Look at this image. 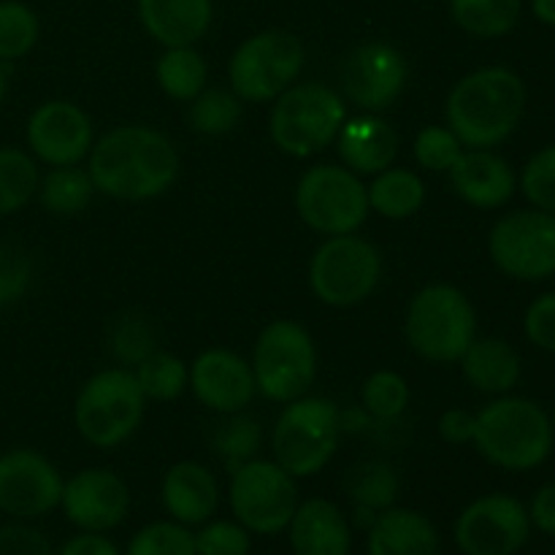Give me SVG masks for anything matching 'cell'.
<instances>
[{"label": "cell", "instance_id": "6da1fadb", "mask_svg": "<svg viewBox=\"0 0 555 555\" xmlns=\"http://www.w3.org/2000/svg\"><path fill=\"white\" fill-rule=\"evenodd\" d=\"M90 171L98 193L141 204L166 193L179 177V152L166 133L146 125H119L90 150Z\"/></svg>", "mask_w": 555, "mask_h": 555}, {"label": "cell", "instance_id": "7a4b0ae2", "mask_svg": "<svg viewBox=\"0 0 555 555\" xmlns=\"http://www.w3.org/2000/svg\"><path fill=\"white\" fill-rule=\"evenodd\" d=\"M526 101L529 92L520 74L488 65L455 81L444 103V119L466 150H493L518 130Z\"/></svg>", "mask_w": 555, "mask_h": 555}, {"label": "cell", "instance_id": "3957f363", "mask_svg": "<svg viewBox=\"0 0 555 555\" xmlns=\"http://www.w3.org/2000/svg\"><path fill=\"white\" fill-rule=\"evenodd\" d=\"M475 448L504 472H531L553 453L555 428L545 406L524 396H496L477 412Z\"/></svg>", "mask_w": 555, "mask_h": 555}, {"label": "cell", "instance_id": "277c9868", "mask_svg": "<svg viewBox=\"0 0 555 555\" xmlns=\"http://www.w3.org/2000/svg\"><path fill=\"white\" fill-rule=\"evenodd\" d=\"M404 334L423 361L459 363L477 339V312L464 291L437 282L412 296Z\"/></svg>", "mask_w": 555, "mask_h": 555}, {"label": "cell", "instance_id": "5b68a950", "mask_svg": "<svg viewBox=\"0 0 555 555\" xmlns=\"http://www.w3.org/2000/svg\"><path fill=\"white\" fill-rule=\"evenodd\" d=\"M341 439V410L323 396H301L285 404L271 434V453L296 480L318 475L334 459Z\"/></svg>", "mask_w": 555, "mask_h": 555}, {"label": "cell", "instance_id": "8992f818", "mask_svg": "<svg viewBox=\"0 0 555 555\" xmlns=\"http://www.w3.org/2000/svg\"><path fill=\"white\" fill-rule=\"evenodd\" d=\"M347 119L345 101L318 81L293 85L276 98L269 117V135L291 157H312L331 146Z\"/></svg>", "mask_w": 555, "mask_h": 555}, {"label": "cell", "instance_id": "52a82bcc", "mask_svg": "<svg viewBox=\"0 0 555 555\" xmlns=\"http://www.w3.org/2000/svg\"><path fill=\"white\" fill-rule=\"evenodd\" d=\"M255 388L269 401L291 404L312 390L318 379V347L296 320H271L253 347Z\"/></svg>", "mask_w": 555, "mask_h": 555}, {"label": "cell", "instance_id": "ba28073f", "mask_svg": "<svg viewBox=\"0 0 555 555\" xmlns=\"http://www.w3.org/2000/svg\"><path fill=\"white\" fill-rule=\"evenodd\" d=\"M146 396L125 366L103 369L81 385L74 404V423L81 439L95 448H117L144 421Z\"/></svg>", "mask_w": 555, "mask_h": 555}, {"label": "cell", "instance_id": "9c48e42d", "mask_svg": "<svg viewBox=\"0 0 555 555\" xmlns=\"http://www.w3.org/2000/svg\"><path fill=\"white\" fill-rule=\"evenodd\" d=\"M307 63L301 38L291 30H260L238 43L228 63L231 90L247 103L276 101L287 87L296 85Z\"/></svg>", "mask_w": 555, "mask_h": 555}, {"label": "cell", "instance_id": "30bf717a", "mask_svg": "<svg viewBox=\"0 0 555 555\" xmlns=\"http://www.w3.org/2000/svg\"><path fill=\"white\" fill-rule=\"evenodd\" d=\"M383 280V255L356 233L328 236L309 260V287L325 307H358Z\"/></svg>", "mask_w": 555, "mask_h": 555}, {"label": "cell", "instance_id": "8fae6325", "mask_svg": "<svg viewBox=\"0 0 555 555\" xmlns=\"http://www.w3.org/2000/svg\"><path fill=\"white\" fill-rule=\"evenodd\" d=\"M296 211L312 231L345 236L361 231L372 209L358 173L341 166H312L298 179Z\"/></svg>", "mask_w": 555, "mask_h": 555}, {"label": "cell", "instance_id": "7c38bea8", "mask_svg": "<svg viewBox=\"0 0 555 555\" xmlns=\"http://www.w3.org/2000/svg\"><path fill=\"white\" fill-rule=\"evenodd\" d=\"M231 509L249 534H280L298 509V486L276 461L253 459L231 472Z\"/></svg>", "mask_w": 555, "mask_h": 555}, {"label": "cell", "instance_id": "4fadbf2b", "mask_svg": "<svg viewBox=\"0 0 555 555\" xmlns=\"http://www.w3.org/2000/svg\"><path fill=\"white\" fill-rule=\"evenodd\" d=\"M488 253L493 266L513 280H547L555 274V215L534 206L509 211L491 228Z\"/></svg>", "mask_w": 555, "mask_h": 555}, {"label": "cell", "instance_id": "5bb4252c", "mask_svg": "<svg viewBox=\"0 0 555 555\" xmlns=\"http://www.w3.org/2000/svg\"><path fill=\"white\" fill-rule=\"evenodd\" d=\"M529 534V509L509 493L475 499L455 520V545L464 555H515L524 551Z\"/></svg>", "mask_w": 555, "mask_h": 555}, {"label": "cell", "instance_id": "9a60e30c", "mask_svg": "<svg viewBox=\"0 0 555 555\" xmlns=\"http://www.w3.org/2000/svg\"><path fill=\"white\" fill-rule=\"evenodd\" d=\"M406 81L410 63L399 49L385 41L361 43L341 60V92L366 114H379L393 106L406 90Z\"/></svg>", "mask_w": 555, "mask_h": 555}, {"label": "cell", "instance_id": "2e32d148", "mask_svg": "<svg viewBox=\"0 0 555 555\" xmlns=\"http://www.w3.org/2000/svg\"><path fill=\"white\" fill-rule=\"evenodd\" d=\"M65 480L57 466L30 448L0 455V513L16 520L43 518L60 507Z\"/></svg>", "mask_w": 555, "mask_h": 555}, {"label": "cell", "instance_id": "e0dca14e", "mask_svg": "<svg viewBox=\"0 0 555 555\" xmlns=\"http://www.w3.org/2000/svg\"><path fill=\"white\" fill-rule=\"evenodd\" d=\"M27 150L47 166H79L95 144L90 114L70 101H47L27 117Z\"/></svg>", "mask_w": 555, "mask_h": 555}, {"label": "cell", "instance_id": "ac0fdd59", "mask_svg": "<svg viewBox=\"0 0 555 555\" xmlns=\"http://www.w3.org/2000/svg\"><path fill=\"white\" fill-rule=\"evenodd\" d=\"M60 507L79 531L106 534L128 518L130 491L117 472L81 469L65 480Z\"/></svg>", "mask_w": 555, "mask_h": 555}, {"label": "cell", "instance_id": "d6986e66", "mask_svg": "<svg viewBox=\"0 0 555 555\" xmlns=\"http://www.w3.org/2000/svg\"><path fill=\"white\" fill-rule=\"evenodd\" d=\"M190 388L201 404L220 415L244 412L258 393L249 361L220 347L201 352L190 363Z\"/></svg>", "mask_w": 555, "mask_h": 555}, {"label": "cell", "instance_id": "ffe728a7", "mask_svg": "<svg viewBox=\"0 0 555 555\" xmlns=\"http://www.w3.org/2000/svg\"><path fill=\"white\" fill-rule=\"evenodd\" d=\"M448 173L455 195L475 209H499L518 188L513 166L493 150H464Z\"/></svg>", "mask_w": 555, "mask_h": 555}, {"label": "cell", "instance_id": "44dd1931", "mask_svg": "<svg viewBox=\"0 0 555 555\" xmlns=\"http://www.w3.org/2000/svg\"><path fill=\"white\" fill-rule=\"evenodd\" d=\"M141 27L163 49L195 47L215 20L211 0H135Z\"/></svg>", "mask_w": 555, "mask_h": 555}, {"label": "cell", "instance_id": "7402d4cb", "mask_svg": "<svg viewBox=\"0 0 555 555\" xmlns=\"http://www.w3.org/2000/svg\"><path fill=\"white\" fill-rule=\"evenodd\" d=\"M160 499L171 520L182 526H204L220 504V488L215 475L198 461H179L166 472Z\"/></svg>", "mask_w": 555, "mask_h": 555}, {"label": "cell", "instance_id": "603a6c76", "mask_svg": "<svg viewBox=\"0 0 555 555\" xmlns=\"http://www.w3.org/2000/svg\"><path fill=\"white\" fill-rule=\"evenodd\" d=\"M334 144L345 168L358 177H374L385 171L399 155V135L379 114L345 119Z\"/></svg>", "mask_w": 555, "mask_h": 555}, {"label": "cell", "instance_id": "cb8c5ba5", "mask_svg": "<svg viewBox=\"0 0 555 555\" xmlns=\"http://www.w3.org/2000/svg\"><path fill=\"white\" fill-rule=\"evenodd\" d=\"M296 555H350L352 531L341 509L328 499H307L287 524Z\"/></svg>", "mask_w": 555, "mask_h": 555}, {"label": "cell", "instance_id": "d4e9b609", "mask_svg": "<svg viewBox=\"0 0 555 555\" xmlns=\"http://www.w3.org/2000/svg\"><path fill=\"white\" fill-rule=\"evenodd\" d=\"M369 555H439V531L417 509L390 507L369 526Z\"/></svg>", "mask_w": 555, "mask_h": 555}, {"label": "cell", "instance_id": "484cf974", "mask_svg": "<svg viewBox=\"0 0 555 555\" xmlns=\"http://www.w3.org/2000/svg\"><path fill=\"white\" fill-rule=\"evenodd\" d=\"M459 363L466 383L486 396H507L520 383V372H524L515 347L496 336L472 341Z\"/></svg>", "mask_w": 555, "mask_h": 555}, {"label": "cell", "instance_id": "4316f807", "mask_svg": "<svg viewBox=\"0 0 555 555\" xmlns=\"http://www.w3.org/2000/svg\"><path fill=\"white\" fill-rule=\"evenodd\" d=\"M369 209L385 220H406L426 204V184L410 168H385L366 188Z\"/></svg>", "mask_w": 555, "mask_h": 555}, {"label": "cell", "instance_id": "83f0119b", "mask_svg": "<svg viewBox=\"0 0 555 555\" xmlns=\"http://www.w3.org/2000/svg\"><path fill=\"white\" fill-rule=\"evenodd\" d=\"M155 79L168 98L190 103L206 90L209 65L195 47H171L157 60Z\"/></svg>", "mask_w": 555, "mask_h": 555}, {"label": "cell", "instance_id": "f1b7e54d", "mask_svg": "<svg viewBox=\"0 0 555 555\" xmlns=\"http://www.w3.org/2000/svg\"><path fill=\"white\" fill-rule=\"evenodd\" d=\"M95 193L98 190L90 171L79 166H60L52 168L47 177H41L36 195L49 215L74 217L90 206Z\"/></svg>", "mask_w": 555, "mask_h": 555}, {"label": "cell", "instance_id": "f546056e", "mask_svg": "<svg viewBox=\"0 0 555 555\" xmlns=\"http://www.w3.org/2000/svg\"><path fill=\"white\" fill-rule=\"evenodd\" d=\"M524 0H450L455 25L475 38H502L515 30Z\"/></svg>", "mask_w": 555, "mask_h": 555}, {"label": "cell", "instance_id": "4dcf8cb0", "mask_svg": "<svg viewBox=\"0 0 555 555\" xmlns=\"http://www.w3.org/2000/svg\"><path fill=\"white\" fill-rule=\"evenodd\" d=\"M36 157L16 146H0V217L25 209L38 193Z\"/></svg>", "mask_w": 555, "mask_h": 555}, {"label": "cell", "instance_id": "1f68e13d", "mask_svg": "<svg viewBox=\"0 0 555 555\" xmlns=\"http://www.w3.org/2000/svg\"><path fill=\"white\" fill-rule=\"evenodd\" d=\"M399 491V475L385 461H366V464L356 466L347 477V493H350L356 509H366V513L374 515L396 507Z\"/></svg>", "mask_w": 555, "mask_h": 555}, {"label": "cell", "instance_id": "d6a6232c", "mask_svg": "<svg viewBox=\"0 0 555 555\" xmlns=\"http://www.w3.org/2000/svg\"><path fill=\"white\" fill-rule=\"evenodd\" d=\"M146 401H173L188 390L190 366L173 352L155 350L139 366L130 369Z\"/></svg>", "mask_w": 555, "mask_h": 555}, {"label": "cell", "instance_id": "836d02e7", "mask_svg": "<svg viewBox=\"0 0 555 555\" xmlns=\"http://www.w3.org/2000/svg\"><path fill=\"white\" fill-rule=\"evenodd\" d=\"M260 444H263V428L255 417L244 415V412L228 415L211 437V448L228 472H236L238 466L258 459Z\"/></svg>", "mask_w": 555, "mask_h": 555}, {"label": "cell", "instance_id": "e575fe53", "mask_svg": "<svg viewBox=\"0 0 555 555\" xmlns=\"http://www.w3.org/2000/svg\"><path fill=\"white\" fill-rule=\"evenodd\" d=\"M41 38L38 14L22 0H0V63H16L36 49Z\"/></svg>", "mask_w": 555, "mask_h": 555}, {"label": "cell", "instance_id": "d590c367", "mask_svg": "<svg viewBox=\"0 0 555 555\" xmlns=\"http://www.w3.org/2000/svg\"><path fill=\"white\" fill-rule=\"evenodd\" d=\"M242 119V98L233 90H204L190 101L188 122L201 135H228Z\"/></svg>", "mask_w": 555, "mask_h": 555}, {"label": "cell", "instance_id": "8d00e7d4", "mask_svg": "<svg viewBox=\"0 0 555 555\" xmlns=\"http://www.w3.org/2000/svg\"><path fill=\"white\" fill-rule=\"evenodd\" d=\"M361 406L374 417V421L393 423L410 406V385L399 372H374L372 377L363 383L361 390Z\"/></svg>", "mask_w": 555, "mask_h": 555}, {"label": "cell", "instance_id": "74e56055", "mask_svg": "<svg viewBox=\"0 0 555 555\" xmlns=\"http://www.w3.org/2000/svg\"><path fill=\"white\" fill-rule=\"evenodd\" d=\"M125 555H195V537L177 520H155L130 540Z\"/></svg>", "mask_w": 555, "mask_h": 555}, {"label": "cell", "instance_id": "f35d334b", "mask_svg": "<svg viewBox=\"0 0 555 555\" xmlns=\"http://www.w3.org/2000/svg\"><path fill=\"white\" fill-rule=\"evenodd\" d=\"M464 150L466 146L448 125H428L415 135V144H412L417 166L434 173H448L464 155Z\"/></svg>", "mask_w": 555, "mask_h": 555}, {"label": "cell", "instance_id": "ab89813d", "mask_svg": "<svg viewBox=\"0 0 555 555\" xmlns=\"http://www.w3.org/2000/svg\"><path fill=\"white\" fill-rule=\"evenodd\" d=\"M108 347H112V356L128 366H139L146 356L155 352V331L146 323L144 318H135V314H125L117 320V325L112 328L108 336Z\"/></svg>", "mask_w": 555, "mask_h": 555}, {"label": "cell", "instance_id": "60d3db41", "mask_svg": "<svg viewBox=\"0 0 555 555\" xmlns=\"http://www.w3.org/2000/svg\"><path fill=\"white\" fill-rule=\"evenodd\" d=\"M520 190L534 209L555 215V144L542 146L520 171Z\"/></svg>", "mask_w": 555, "mask_h": 555}, {"label": "cell", "instance_id": "b9f144b4", "mask_svg": "<svg viewBox=\"0 0 555 555\" xmlns=\"http://www.w3.org/2000/svg\"><path fill=\"white\" fill-rule=\"evenodd\" d=\"M195 537V555H249L253 534L238 520H206Z\"/></svg>", "mask_w": 555, "mask_h": 555}, {"label": "cell", "instance_id": "7bdbcfd3", "mask_svg": "<svg viewBox=\"0 0 555 555\" xmlns=\"http://www.w3.org/2000/svg\"><path fill=\"white\" fill-rule=\"evenodd\" d=\"M33 285V258L14 244H0V309L22 301Z\"/></svg>", "mask_w": 555, "mask_h": 555}, {"label": "cell", "instance_id": "ee69618b", "mask_svg": "<svg viewBox=\"0 0 555 555\" xmlns=\"http://www.w3.org/2000/svg\"><path fill=\"white\" fill-rule=\"evenodd\" d=\"M524 334L540 350L555 352V291L542 293L529 304L524 318Z\"/></svg>", "mask_w": 555, "mask_h": 555}, {"label": "cell", "instance_id": "f6af8a7d", "mask_svg": "<svg viewBox=\"0 0 555 555\" xmlns=\"http://www.w3.org/2000/svg\"><path fill=\"white\" fill-rule=\"evenodd\" d=\"M0 555H52L47 537L33 526H0Z\"/></svg>", "mask_w": 555, "mask_h": 555}, {"label": "cell", "instance_id": "bcb514c9", "mask_svg": "<svg viewBox=\"0 0 555 555\" xmlns=\"http://www.w3.org/2000/svg\"><path fill=\"white\" fill-rule=\"evenodd\" d=\"M475 426H477V412L461 410V406H453V410L442 412L439 417V437L448 444H469L475 439Z\"/></svg>", "mask_w": 555, "mask_h": 555}, {"label": "cell", "instance_id": "7dc6e473", "mask_svg": "<svg viewBox=\"0 0 555 555\" xmlns=\"http://www.w3.org/2000/svg\"><path fill=\"white\" fill-rule=\"evenodd\" d=\"M529 520L542 534L555 537V482H547L534 493L529 504Z\"/></svg>", "mask_w": 555, "mask_h": 555}, {"label": "cell", "instance_id": "c3c4849f", "mask_svg": "<svg viewBox=\"0 0 555 555\" xmlns=\"http://www.w3.org/2000/svg\"><path fill=\"white\" fill-rule=\"evenodd\" d=\"M57 555H122V553L117 551V545H114L108 537L95 534V531H81L79 537L65 542Z\"/></svg>", "mask_w": 555, "mask_h": 555}, {"label": "cell", "instance_id": "681fc988", "mask_svg": "<svg viewBox=\"0 0 555 555\" xmlns=\"http://www.w3.org/2000/svg\"><path fill=\"white\" fill-rule=\"evenodd\" d=\"M374 417L369 415L363 406H352V410H341V434H356L366 431L372 426Z\"/></svg>", "mask_w": 555, "mask_h": 555}, {"label": "cell", "instance_id": "f907efd6", "mask_svg": "<svg viewBox=\"0 0 555 555\" xmlns=\"http://www.w3.org/2000/svg\"><path fill=\"white\" fill-rule=\"evenodd\" d=\"M531 11L542 25L555 27V0H531Z\"/></svg>", "mask_w": 555, "mask_h": 555}, {"label": "cell", "instance_id": "816d5d0a", "mask_svg": "<svg viewBox=\"0 0 555 555\" xmlns=\"http://www.w3.org/2000/svg\"><path fill=\"white\" fill-rule=\"evenodd\" d=\"M5 92H9V63H0V103L5 101Z\"/></svg>", "mask_w": 555, "mask_h": 555}]
</instances>
